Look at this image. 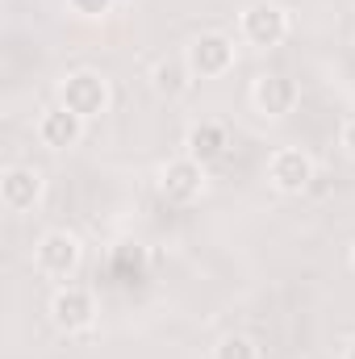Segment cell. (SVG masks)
Returning <instances> with one entry per match:
<instances>
[{
    "label": "cell",
    "instance_id": "obj_1",
    "mask_svg": "<svg viewBox=\"0 0 355 359\" xmlns=\"http://www.w3.org/2000/svg\"><path fill=\"white\" fill-rule=\"evenodd\" d=\"M80 259H84V243L72 230H46L34 243V268L46 280H63L67 284L80 271Z\"/></svg>",
    "mask_w": 355,
    "mask_h": 359
},
{
    "label": "cell",
    "instance_id": "obj_2",
    "mask_svg": "<svg viewBox=\"0 0 355 359\" xmlns=\"http://www.w3.org/2000/svg\"><path fill=\"white\" fill-rule=\"evenodd\" d=\"M239 34H243L247 46H255V50H272V46H280V42L288 38V13H284L276 0H255V4L243 8V17H239Z\"/></svg>",
    "mask_w": 355,
    "mask_h": 359
},
{
    "label": "cell",
    "instance_id": "obj_3",
    "mask_svg": "<svg viewBox=\"0 0 355 359\" xmlns=\"http://www.w3.org/2000/svg\"><path fill=\"white\" fill-rule=\"evenodd\" d=\"M109 100H113V92H109V80L100 76V72H72L63 84H59V104L63 109H72L76 117H100L105 109H109Z\"/></svg>",
    "mask_w": 355,
    "mask_h": 359
},
{
    "label": "cell",
    "instance_id": "obj_4",
    "mask_svg": "<svg viewBox=\"0 0 355 359\" xmlns=\"http://www.w3.org/2000/svg\"><path fill=\"white\" fill-rule=\"evenodd\" d=\"M184 59H188V67H192V76H196V80H217V76H226V72L234 67L239 46H234V38H226V34L209 29V34H201V38H192V42H188Z\"/></svg>",
    "mask_w": 355,
    "mask_h": 359
},
{
    "label": "cell",
    "instance_id": "obj_5",
    "mask_svg": "<svg viewBox=\"0 0 355 359\" xmlns=\"http://www.w3.org/2000/svg\"><path fill=\"white\" fill-rule=\"evenodd\" d=\"M51 322L63 334H84L96 322V297L84 284H59L51 297Z\"/></svg>",
    "mask_w": 355,
    "mask_h": 359
},
{
    "label": "cell",
    "instance_id": "obj_6",
    "mask_svg": "<svg viewBox=\"0 0 355 359\" xmlns=\"http://www.w3.org/2000/svg\"><path fill=\"white\" fill-rule=\"evenodd\" d=\"M297 100H301V88H297V80L284 76V72H264V76L251 84V104H255V113L267 117V121L288 117V113L297 109Z\"/></svg>",
    "mask_w": 355,
    "mask_h": 359
},
{
    "label": "cell",
    "instance_id": "obj_7",
    "mask_svg": "<svg viewBox=\"0 0 355 359\" xmlns=\"http://www.w3.org/2000/svg\"><path fill=\"white\" fill-rule=\"evenodd\" d=\"M267 180L276 192L284 196H301L309 184H314V159L297 147H280L272 159H267Z\"/></svg>",
    "mask_w": 355,
    "mask_h": 359
},
{
    "label": "cell",
    "instance_id": "obj_8",
    "mask_svg": "<svg viewBox=\"0 0 355 359\" xmlns=\"http://www.w3.org/2000/svg\"><path fill=\"white\" fill-rule=\"evenodd\" d=\"M42 192H46V176L38 168H25V163L4 168V176H0V205L8 213H29L42 201Z\"/></svg>",
    "mask_w": 355,
    "mask_h": 359
},
{
    "label": "cell",
    "instance_id": "obj_9",
    "mask_svg": "<svg viewBox=\"0 0 355 359\" xmlns=\"http://www.w3.org/2000/svg\"><path fill=\"white\" fill-rule=\"evenodd\" d=\"M159 192L172 201V205H192L201 192H205V168L188 155L168 159L163 172H159Z\"/></svg>",
    "mask_w": 355,
    "mask_h": 359
},
{
    "label": "cell",
    "instance_id": "obj_10",
    "mask_svg": "<svg viewBox=\"0 0 355 359\" xmlns=\"http://www.w3.org/2000/svg\"><path fill=\"white\" fill-rule=\"evenodd\" d=\"M84 117H76L72 109H63V104H55V109H46L42 117H38V142L46 147V151H72L80 138H84Z\"/></svg>",
    "mask_w": 355,
    "mask_h": 359
},
{
    "label": "cell",
    "instance_id": "obj_11",
    "mask_svg": "<svg viewBox=\"0 0 355 359\" xmlns=\"http://www.w3.org/2000/svg\"><path fill=\"white\" fill-rule=\"evenodd\" d=\"M226 151H230V130H226L222 121H196V126L184 134V155L196 159L201 168L217 163Z\"/></svg>",
    "mask_w": 355,
    "mask_h": 359
},
{
    "label": "cell",
    "instance_id": "obj_12",
    "mask_svg": "<svg viewBox=\"0 0 355 359\" xmlns=\"http://www.w3.org/2000/svg\"><path fill=\"white\" fill-rule=\"evenodd\" d=\"M192 67H188V59H159L155 67H151V88L159 92V96H184V92L192 88Z\"/></svg>",
    "mask_w": 355,
    "mask_h": 359
},
{
    "label": "cell",
    "instance_id": "obj_13",
    "mask_svg": "<svg viewBox=\"0 0 355 359\" xmlns=\"http://www.w3.org/2000/svg\"><path fill=\"white\" fill-rule=\"evenodd\" d=\"M213 359H260V347L251 334H226V339H217Z\"/></svg>",
    "mask_w": 355,
    "mask_h": 359
},
{
    "label": "cell",
    "instance_id": "obj_14",
    "mask_svg": "<svg viewBox=\"0 0 355 359\" xmlns=\"http://www.w3.org/2000/svg\"><path fill=\"white\" fill-rule=\"evenodd\" d=\"M67 8L76 17H84V21H100V17L113 13V0H67Z\"/></svg>",
    "mask_w": 355,
    "mask_h": 359
},
{
    "label": "cell",
    "instance_id": "obj_15",
    "mask_svg": "<svg viewBox=\"0 0 355 359\" xmlns=\"http://www.w3.org/2000/svg\"><path fill=\"white\" fill-rule=\"evenodd\" d=\"M339 147H343V155H347V159H355V117L343 121V130H339Z\"/></svg>",
    "mask_w": 355,
    "mask_h": 359
},
{
    "label": "cell",
    "instance_id": "obj_16",
    "mask_svg": "<svg viewBox=\"0 0 355 359\" xmlns=\"http://www.w3.org/2000/svg\"><path fill=\"white\" fill-rule=\"evenodd\" d=\"M347 359H355V339H351V347H347Z\"/></svg>",
    "mask_w": 355,
    "mask_h": 359
},
{
    "label": "cell",
    "instance_id": "obj_17",
    "mask_svg": "<svg viewBox=\"0 0 355 359\" xmlns=\"http://www.w3.org/2000/svg\"><path fill=\"white\" fill-rule=\"evenodd\" d=\"M351 268H355V251H351Z\"/></svg>",
    "mask_w": 355,
    "mask_h": 359
}]
</instances>
